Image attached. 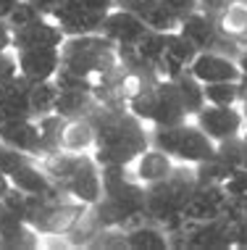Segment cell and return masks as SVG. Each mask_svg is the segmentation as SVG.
Segmentation results:
<instances>
[{"mask_svg": "<svg viewBox=\"0 0 247 250\" xmlns=\"http://www.w3.org/2000/svg\"><path fill=\"white\" fill-rule=\"evenodd\" d=\"M197 185L195 166L190 164H176L173 171L166 179L148 185V206H145V216H150L155 224H161L166 232L173 229L184 219L182 208L190 200L192 190Z\"/></svg>", "mask_w": 247, "mask_h": 250, "instance_id": "1", "label": "cell"}, {"mask_svg": "<svg viewBox=\"0 0 247 250\" xmlns=\"http://www.w3.org/2000/svg\"><path fill=\"white\" fill-rule=\"evenodd\" d=\"M61 66L82 74L95 87L103 77H108L113 69H118V56L116 45L105 35L92 32V35H79V37H66L61 45Z\"/></svg>", "mask_w": 247, "mask_h": 250, "instance_id": "2", "label": "cell"}, {"mask_svg": "<svg viewBox=\"0 0 247 250\" xmlns=\"http://www.w3.org/2000/svg\"><path fill=\"white\" fill-rule=\"evenodd\" d=\"M150 145L166 150L176 164L190 166L208 161L216 153V143L192 119L176 126H150Z\"/></svg>", "mask_w": 247, "mask_h": 250, "instance_id": "3", "label": "cell"}, {"mask_svg": "<svg viewBox=\"0 0 247 250\" xmlns=\"http://www.w3.org/2000/svg\"><path fill=\"white\" fill-rule=\"evenodd\" d=\"M61 192L84 206H95L103 198V168L92 153H79L71 174L61 185Z\"/></svg>", "mask_w": 247, "mask_h": 250, "instance_id": "4", "label": "cell"}, {"mask_svg": "<svg viewBox=\"0 0 247 250\" xmlns=\"http://www.w3.org/2000/svg\"><path fill=\"white\" fill-rule=\"evenodd\" d=\"M192 121L203 129L213 143H221L226 137H234L245 129V119L237 105H210L205 103L200 111L192 116Z\"/></svg>", "mask_w": 247, "mask_h": 250, "instance_id": "5", "label": "cell"}, {"mask_svg": "<svg viewBox=\"0 0 247 250\" xmlns=\"http://www.w3.org/2000/svg\"><path fill=\"white\" fill-rule=\"evenodd\" d=\"M103 11L87 5L84 0H61L56 11H53V19L61 26V32L66 37H79V35H92V32H100V24H103Z\"/></svg>", "mask_w": 247, "mask_h": 250, "instance_id": "6", "label": "cell"}, {"mask_svg": "<svg viewBox=\"0 0 247 250\" xmlns=\"http://www.w3.org/2000/svg\"><path fill=\"white\" fill-rule=\"evenodd\" d=\"M192 77L200 79L203 84H213V82H239L242 71H239L237 56H226L218 50H200L195 61L190 63Z\"/></svg>", "mask_w": 247, "mask_h": 250, "instance_id": "7", "label": "cell"}, {"mask_svg": "<svg viewBox=\"0 0 247 250\" xmlns=\"http://www.w3.org/2000/svg\"><path fill=\"white\" fill-rule=\"evenodd\" d=\"M66 35L53 16H37L26 26L13 29V50L21 48H61Z\"/></svg>", "mask_w": 247, "mask_h": 250, "instance_id": "8", "label": "cell"}, {"mask_svg": "<svg viewBox=\"0 0 247 250\" xmlns=\"http://www.w3.org/2000/svg\"><path fill=\"white\" fill-rule=\"evenodd\" d=\"M192 116L187 113V108L182 103V95L176 90V82L171 79H161L155 82V111H152L150 126H176L190 121Z\"/></svg>", "mask_w": 247, "mask_h": 250, "instance_id": "9", "label": "cell"}, {"mask_svg": "<svg viewBox=\"0 0 247 250\" xmlns=\"http://www.w3.org/2000/svg\"><path fill=\"white\" fill-rule=\"evenodd\" d=\"M19 74L29 82L53 79L61 69V48H21L16 50Z\"/></svg>", "mask_w": 247, "mask_h": 250, "instance_id": "10", "label": "cell"}, {"mask_svg": "<svg viewBox=\"0 0 247 250\" xmlns=\"http://www.w3.org/2000/svg\"><path fill=\"white\" fill-rule=\"evenodd\" d=\"M179 32H182L197 50H216L221 42H226V37L218 32L216 16L208 11H203V8L190 13L187 19H182V21H179Z\"/></svg>", "mask_w": 247, "mask_h": 250, "instance_id": "11", "label": "cell"}, {"mask_svg": "<svg viewBox=\"0 0 247 250\" xmlns=\"http://www.w3.org/2000/svg\"><path fill=\"white\" fill-rule=\"evenodd\" d=\"M145 32H148V26L121 5L111 8L103 16V24H100V35H105L113 45H134Z\"/></svg>", "mask_w": 247, "mask_h": 250, "instance_id": "12", "label": "cell"}, {"mask_svg": "<svg viewBox=\"0 0 247 250\" xmlns=\"http://www.w3.org/2000/svg\"><path fill=\"white\" fill-rule=\"evenodd\" d=\"M173 166H176V161H173L169 153L161 150V147H155V145H150V147H145L126 168H129V174L139 182V185L148 187V185H155V182L166 179L173 171Z\"/></svg>", "mask_w": 247, "mask_h": 250, "instance_id": "13", "label": "cell"}, {"mask_svg": "<svg viewBox=\"0 0 247 250\" xmlns=\"http://www.w3.org/2000/svg\"><path fill=\"white\" fill-rule=\"evenodd\" d=\"M121 8L132 11L148 29L155 32H173L179 29V19L166 8L163 0H124Z\"/></svg>", "mask_w": 247, "mask_h": 250, "instance_id": "14", "label": "cell"}, {"mask_svg": "<svg viewBox=\"0 0 247 250\" xmlns=\"http://www.w3.org/2000/svg\"><path fill=\"white\" fill-rule=\"evenodd\" d=\"M0 143L39 158V124L37 119H8L0 129Z\"/></svg>", "mask_w": 247, "mask_h": 250, "instance_id": "15", "label": "cell"}, {"mask_svg": "<svg viewBox=\"0 0 247 250\" xmlns=\"http://www.w3.org/2000/svg\"><path fill=\"white\" fill-rule=\"evenodd\" d=\"M29 90L32 82L24 79L21 74H16L8 82L0 84V108L5 111L8 119H35L29 105Z\"/></svg>", "mask_w": 247, "mask_h": 250, "instance_id": "16", "label": "cell"}, {"mask_svg": "<svg viewBox=\"0 0 247 250\" xmlns=\"http://www.w3.org/2000/svg\"><path fill=\"white\" fill-rule=\"evenodd\" d=\"M8 179L16 190H21L26 195H56V192H61L53 185V179L45 174V168L39 166L37 158H29L26 164H21Z\"/></svg>", "mask_w": 247, "mask_h": 250, "instance_id": "17", "label": "cell"}, {"mask_svg": "<svg viewBox=\"0 0 247 250\" xmlns=\"http://www.w3.org/2000/svg\"><path fill=\"white\" fill-rule=\"evenodd\" d=\"M97 145V134L95 124L90 116H76V119H66L63 132H61V150L69 153H92Z\"/></svg>", "mask_w": 247, "mask_h": 250, "instance_id": "18", "label": "cell"}, {"mask_svg": "<svg viewBox=\"0 0 247 250\" xmlns=\"http://www.w3.org/2000/svg\"><path fill=\"white\" fill-rule=\"evenodd\" d=\"M218 32L231 42H247V0H229L216 13Z\"/></svg>", "mask_w": 247, "mask_h": 250, "instance_id": "19", "label": "cell"}, {"mask_svg": "<svg viewBox=\"0 0 247 250\" xmlns=\"http://www.w3.org/2000/svg\"><path fill=\"white\" fill-rule=\"evenodd\" d=\"M126 248H134V250H166L171 248L169 242V232L155 224V221H137L134 227L126 229Z\"/></svg>", "mask_w": 247, "mask_h": 250, "instance_id": "20", "label": "cell"}, {"mask_svg": "<svg viewBox=\"0 0 247 250\" xmlns=\"http://www.w3.org/2000/svg\"><path fill=\"white\" fill-rule=\"evenodd\" d=\"M58 84L56 79H45V82H32L29 90V105H32V116H48L56 113V100H58Z\"/></svg>", "mask_w": 247, "mask_h": 250, "instance_id": "21", "label": "cell"}, {"mask_svg": "<svg viewBox=\"0 0 247 250\" xmlns=\"http://www.w3.org/2000/svg\"><path fill=\"white\" fill-rule=\"evenodd\" d=\"M173 82H176V90H179V95H182V103L187 108V113L195 116L200 108L205 105V84L200 82V79L192 77L190 69H187L184 74H179Z\"/></svg>", "mask_w": 247, "mask_h": 250, "instance_id": "22", "label": "cell"}, {"mask_svg": "<svg viewBox=\"0 0 247 250\" xmlns=\"http://www.w3.org/2000/svg\"><path fill=\"white\" fill-rule=\"evenodd\" d=\"M155 82L158 77H152L150 82H145L139 90L126 100V108H129V113H134L139 121H145V124L150 126L152 121V111H155Z\"/></svg>", "mask_w": 247, "mask_h": 250, "instance_id": "23", "label": "cell"}, {"mask_svg": "<svg viewBox=\"0 0 247 250\" xmlns=\"http://www.w3.org/2000/svg\"><path fill=\"white\" fill-rule=\"evenodd\" d=\"M242 98L239 82H213L205 84V103L210 105H237Z\"/></svg>", "mask_w": 247, "mask_h": 250, "instance_id": "24", "label": "cell"}, {"mask_svg": "<svg viewBox=\"0 0 247 250\" xmlns=\"http://www.w3.org/2000/svg\"><path fill=\"white\" fill-rule=\"evenodd\" d=\"M166 53H169V56H173L176 61H182L184 66H190L200 50H197L195 45H192L179 29H173V32H166Z\"/></svg>", "mask_w": 247, "mask_h": 250, "instance_id": "25", "label": "cell"}, {"mask_svg": "<svg viewBox=\"0 0 247 250\" xmlns=\"http://www.w3.org/2000/svg\"><path fill=\"white\" fill-rule=\"evenodd\" d=\"M213 155L229 168H242V161H245L242 134H234V137H226V140H221V143H216V153Z\"/></svg>", "mask_w": 247, "mask_h": 250, "instance_id": "26", "label": "cell"}, {"mask_svg": "<svg viewBox=\"0 0 247 250\" xmlns=\"http://www.w3.org/2000/svg\"><path fill=\"white\" fill-rule=\"evenodd\" d=\"M37 16H42V13H39L35 5L29 3V0H19V3L13 5V11L8 13V19H5V21L11 24V29H19V26H26L29 21H35Z\"/></svg>", "mask_w": 247, "mask_h": 250, "instance_id": "27", "label": "cell"}, {"mask_svg": "<svg viewBox=\"0 0 247 250\" xmlns=\"http://www.w3.org/2000/svg\"><path fill=\"white\" fill-rule=\"evenodd\" d=\"M29 158H35V155H29V153H21V150H16V147H11V145H5V143H0V168H3L5 174H11L16 171L21 164H26Z\"/></svg>", "mask_w": 247, "mask_h": 250, "instance_id": "28", "label": "cell"}, {"mask_svg": "<svg viewBox=\"0 0 247 250\" xmlns=\"http://www.w3.org/2000/svg\"><path fill=\"white\" fill-rule=\"evenodd\" d=\"M224 190L229 198H239V195H247V168H234V171L226 177Z\"/></svg>", "mask_w": 247, "mask_h": 250, "instance_id": "29", "label": "cell"}, {"mask_svg": "<svg viewBox=\"0 0 247 250\" xmlns=\"http://www.w3.org/2000/svg\"><path fill=\"white\" fill-rule=\"evenodd\" d=\"M19 74V58H16V50H3L0 53V84L8 82L11 77Z\"/></svg>", "mask_w": 247, "mask_h": 250, "instance_id": "30", "label": "cell"}, {"mask_svg": "<svg viewBox=\"0 0 247 250\" xmlns=\"http://www.w3.org/2000/svg\"><path fill=\"white\" fill-rule=\"evenodd\" d=\"M166 3V8H169L173 16L182 21V19H187L190 13H195L200 11V0H163Z\"/></svg>", "mask_w": 247, "mask_h": 250, "instance_id": "31", "label": "cell"}, {"mask_svg": "<svg viewBox=\"0 0 247 250\" xmlns=\"http://www.w3.org/2000/svg\"><path fill=\"white\" fill-rule=\"evenodd\" d=\"M13 48V29L5 19H0V53Z\"/></svg>", "mask_w": 247, "mask_h": 250, "instance_id": "32", "label": "cell"}, {"mask_svg": "<svg viewBox=\"0 0 247 250\" xmlns=\"http://www.w3.org/2000/svg\"><path fill=\"white\" fill-rule=\"evenodd\" d=\"M29 3L35 5V8L42 13V16H53V11L61 5V0H29Z\"/></svg>", "mask_w": 247, "mask_h": 250, "instance_id": "33", "label": "cell"}, {"mask_svg": "<svg viewBox=\"0 0 247 250\" xmlns=\"http://www.w3.org/2000/svg\"><path fill=\"white\" fill-rule=\"evenodd\" d=\"M226 3H229V0H200V8L216 16L218 11H224V5H226Z\"/></svg>", "mask_w": 247, "mask_h": 250, "instance_id": "34", "label": "cell"}, {"mask_svg": "<svg viewBox=\"0 0 247 250\" xmlns=\"http://www.w3.org/2000/svg\"><path fill=\"white\" fill-rule=\"evenodd\" d=\"M87 5H92V8H97V11H103V13H108L111 8H116V3L113 0H84Z\"/></svg>", "mask_w": 247, "mask_h": 250, "instance_id": "35", "label": "cell"}, {"mask_svg": "<svg viewBox=\"0 0 247 250\" xmlns=\"http://www.w3.org/2000/svg\"><path fill=\"white\" fill-rule=\"evenodd\" d=\"M237 63H239V71H242V79H247V45L237 53Z\"/></svg>", "mask_w": 247, "mask_h": 250, "instance_id": "36", "label": "cell"}, {"mask_svg": "<svg viewBox=\"0 0 247 250\" xmlns=\"http://www.w3.org/2000/svg\"><path fill=\"white\" fill-rule=\"evenodd\" d=\"M19 0H0V19H8V13L13 11V5H16Z\"/></svg>", "mask_w": 247, "mask_h": 250, "instance_id": "37", "label": "cell"}, {"mask_svg": "<svg viewBox=\"0 0 247 250\" xmlns=\"http://www.w3.org/2000/svg\"><path fill=\"white\" fill-rule=\"evenodd\" d=\"M8 190H11V179H8V174L0 168V198H3V195L8 192Z\"/></svg>", "mask_w": 247, "mask_h": 250, "instance_id": "38", "label": "cell"}, {"mask_svg": "<svg viewBox=\"0 0 247 250\" xmlns=\"http://www.w3.org/2000/svg\"><path fill=\"white\" fill-rule=\"evenodd\" d=\"M237 108H239V113H242V119H245V126H247V92H242V98H239Z\"/></svg>", "mask_w": 247, "mask_h": 250, "instance_id": "39", "label": "cell"}, {"mask_svg": "<svg viewBox=\"0 0 247 250\" xmlns=\"http://www.w3.org/2000/svg\"><path fill=\"white\" fill-rule=\"evenodd\" d=\"M239 134H242V150H245V161H242V168H247V126H245V129L239 132Z\"/></svg>", "mask_w": 247, "mask_h": 250, "instance_id": "40", "label": "cell"}, {"mask_svg": "<svg viewBox=\"0 0 247 250\" xmlns=\"http://www.w3.org/2000/svg\"><path fill=\"white\" fill-rule=\"evenodd\" d=\"M5 121H8V116H5V111L0 108V129H3V124H5Z\"/></svg>", "mask_w": 247, "mask_h": 250, "instance_id": "41", "label": "cell"}, {"mask_svg": "<svg viewBox=\"0 0 247 250\" xmlns=\"http://www.w3.org/2000/svg\"><path fill=\"white\" fill-rule=\"evenodd\" d=\"M113 3H116V5H121V3H124V0H113Z\"/></svg>", "mask_w": 247, "mask_h": 250, "instance_id": "42", "label": "cell"}]
</instances>
